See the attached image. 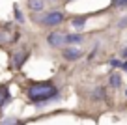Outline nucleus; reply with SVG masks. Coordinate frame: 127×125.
Listing matches in <instances>:
<instances>
[{
	"label": "nucleus",
	"mask_w": 127,
	"mask_h": 125,
	"mask_svg": "<svg viewBox=\"0 0 127 125\" xmlns=\"http://www.w3.org/2000/svg\"><path fill=\"white\" fill-rule=\"evenodd\" d=\"M58 95V90L52 82H37L28 88V99L34 103H45L49 99H54Z\"/></svg>",
	"instance_id": "f257e3e1"
},
{
	"label": "nucleus",
	"mask_w": 127,
	"mask_h": 125,
	"mask_svg": "<svg viewBox=\"0 0 127 125\" xmlns=\"http://www.w3.org/2000/svg\"><path fill=\"white\" fill-rule=\"evenodd\" d=\"M62 21H64L62 11H49V13H45V15H41L39 19H37V23L43 24V26H56V24H60Z\"/></svg>",
	"instance_id": "f03ea898"
},
{
	"label": "nucleus",
	"mask_w": 127,
	"mask_h": 125,
	"mask_svg": "<svg viewBox=\"0 0 127 125\" xmlns=\"http://www.w3.org/2000/svg\"><path fill=\"white\" fill-rule=\"evenodd\" d=\"M28 49H24V47H21V49H17V51H13V54H11V63H13V67H21L24 63V60L28 58Z\"/></svg>",
	"instance_id": "7ed1b4c3"
},
{
	"label": "nucleus",
	"mask_w": 127,
	"mask_h": 125,
	"mask_svg": "<svg viewBox=\"0 0 127 125\" xmlns=\"http://www.w3.org/2000/svg\"><path fill=\"white\" fill-rule=\"evenodd\" d=\"M47 41H49L51 47H62V45L65 43V34H62V32H52V34H49Z\"/></svg>",
	"instance_id": "20e7f679"
},
{
	"label": "nucleus",
	"mask_w": 127,
	"mask_h": 125,
	"mask_svg": "<svg viewBox=\"0 0 127 125\" xmlns=\"http://www.w3.org/2000/svg\"><path fill=\"white\" fill-rule=\"evenodd\" d=\"M80 54H82V52H80L79 49H75V47L64 49V58H65V60H79Z\"/></svg>",
	"instance_id": "39448f33"
},
{
	"label": "nucleus",
	"mask_w": 127,
	"mask_h": 125,
	"mask_svg": "<svg viewBox=\"0 0 127 125\" xmlns=\"http://www.w3.org/2000/svg\"><path fill=\"white\" fill-rule=\"evenodd\" d=\"M8 99H9V90H8V86H4V84H2V86H0V108L6 105V101H8Z\"/></svg>",
	"instance_id": "423d86ee"
},
{
	"label": "nucleus",
	"mask_w": 127,
	"mask_h": 125,
	"mask_svg": "<svg viewBox=\"0 0 127 125\" xmlns=\"http://www.w3.org/2000/svg\"><path fill=\"white\" fill-rule=\"evenodd\" d=\"M28 8L32 11H41L45 8V4H43V0H28Z\"/></svg>",
	"instance_id": "0eeeda50"
},
{
	"label": "nucleus",
	"mask_w": 127,
	"mask_h": 125,
	"mask_svg": "<svg viewBox=\"0 0 127 125\" xmlns=\"http://www.w3.org/2000/svg\"><path fill=\"white\" fill-rule=\"evenodd\" d=\"M0 125H24V121H19L17 118H8V120H4Z\"/></svg>",
	"instance_id": "6e6552de"
},
{
	"label": "nucleus",
	"mask_w": 127,
	"mask_h": 125,
	"mask_svg": "<svg viewBox=\"0 0 127 125\" xmlns=\"http://www.w3.org/2000/svg\"><path fill=\"white\" fill-rule=\"evenodd\" d=\"M9 39H11V37H9V34H8V32L4 30V28H0V45H4V43H8Z\"/></svg>",
	"instance_id": "1a4fd4ad"
},
{
	"label": "nucleus",
	"mask_w": 127,
	"mask_h": 125,
	"mask_svg": "<svg viewBox=\"0 0 127 125\" xmlns=\"http://www.w3.org/2000/svg\"><path fill=\"white\" fill-rule=\"evenodd\" d=\"M120 84H122V77H120V75H112V77H110V86L118 88Z\"/></svg>",
	"instance_id": "9d476101"
},
{
	"label": "nucleus",
	"mask_w": 127,
	"mask_h": 125,
	"mask_svg": "<svg viewBox=\"0 0 127 125\" xmlns=\"http://www.w3.org/2000/svg\"><path fill=\"white\" fill-rule=\"evenodd\" d=\"M82 37L80 35H65V43H80Z\"/></svg>",
	"instance_id": "9b49d317"
},
{
	"label": "nucleus",
	"mask_w": 127,
	"mask_h": 125,
	"mask_svg": "<svg viewBox=\"0 0 127 125\" xmlns=\"http://www.w3.org/2000/svg\"><path fill=\"white\" fill-rule=\"evenodd\" d=\"M84 24H86V19H82V17H77V19L73 21V26H77V28H82Z\"/></svg>",
	"instance_id": "f8f14e48"
},
{
	"label": "nucleus",
	"mask_w": 127,
	"mask_h": 125,
	"mask_svg": "<svg viewBox=\"0 0 127 125\" xmlns=\"http://www.w3.org/2000/svg\"><path fill=\"white\" fill-rule=\"evenodd\" d=\"M94 97L95 99H103L105 97V90H103V88H97V90L94 92Z\"/></svg>",
	"instance_id": "ddd939ff"
},
{
	"label": "nucleus",
	"mask_w": 127,
	"mask_h": 125,
	"mask_svg": "<svg viewBox=\"0 0 127 125\" xmlns=\"http://www.w3.org/2000/svg\"><path fill=\"white\" fill-rule=\"evenodd\" d=\"M15 17H17V21H19V23H23V13H21L17 8H15Z\"/></svg>",
	"instance_id": "4468645a"
},
{
	"label": "nucleus",
	"mask_w": 127,
	"mask_h": 125,
	"mask_svg": "<svg viewBox=\"0 0 127 125\" xmlns=\"http://www.w3.org/2000/svg\"><path fill=\"white\" fill-rule=\"evenodd\" d=\"M127 0H114V6H125Z\"/></svg>",
	"instance_id": "2eb2a0df"
},
{
	"label": "nucleus",
	"mask_w": 127,
	"mask_h": 125,
	"mask_svg": "<svg viewBox=\"0 0 127 125\" xmlns=\"http://www.w3.org/2000/svg\"><path fill=\"white\" fill-rule=\"evenodd\" d=\"M110 65H112V67H122V63H120L118 60H112V62H110Z\"/></svg>",
	"instance_id": "dca6fc26"
},
{
	"label": "nucleus",
	"mask_w": 127,
	"mask_h": 125,
	"mask_svg": "<svg viewBox=\"0 0 127 125\" xmlns=\"http://www.w3.org/2000/svg\"><path fill=\"white\" fill-rule=\"evenodd\" d=\"M120 26H127V17H125V19H122V23H120Z\"/></svg>",
	"instance_id": "f3484780"
},
{
	"label": "nucleus",
	"mask_w": 127,
	"mask_h": 125,
	"mask_svg": "<svg viewBox=\"0 0 127 125\" xmlns=\"http://www.w3.org/2000/svg\"><path fill=\"white\" fill-rule=\"evenodd\" d=\"M122 67H123V71H127V62H123V63H122Z\"/></svg>",
	"instance_id": "a211bd4d"
},
{
	"label": "nucleus",
	"mask_w": 127,
	"mask_h": 125,
	"mask_svg": "<svg viewBox=\"0 0 127 125\" xmlns=\"http://www.w3.org/2000/svg\"><path fill=\"white\" fill-rule=\"evenodd\" d=\"M123 56H127V49H125V51H123Z\"/></svg>",
	"instance_id": "6ab92c4d"
},
{
	"label": "nucleus",
	"mask_w": 127,
	"mask_h": 125,
	"mask_svg": "<svg viewBox=\"0 0 127 125\" xmlns=\"http://www.w3.org/2000/svg\"><path fill=\"white\" fill-rule=\"evenodd\" d=\"M125 95H127V92H125Z\"/></svg>",
	"instance_id": "aec40b11"
}]
</instances>
